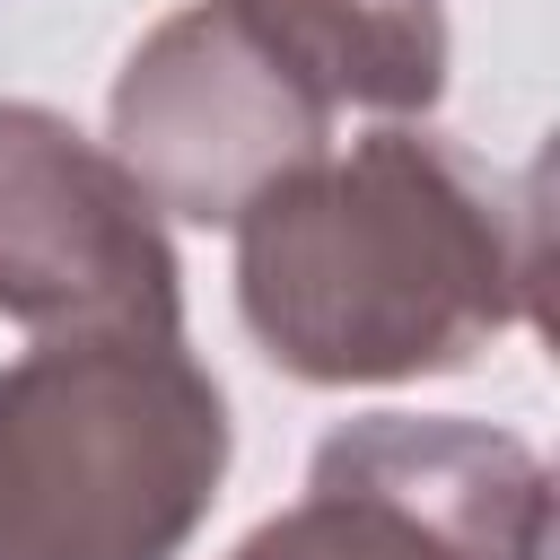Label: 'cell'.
Masks as SVG:
<instances>
[{
	"label": "cell",
	"instance_id": "cell-1",
	"mask_svg": "<svg viewBox=\"0 0 560 560\" xmlns=\"http://www.w3.org/2000/svg\"><path fill=\"white\" fill-rule=\"evenodd\" d=\"M236 306L298 385H402L534 324L542 175L385 122L271 175L236 219Z\"/></svg>",
	"mask_w": 560,
	"mask_h": 560
},
{
	"label": "cell",
	"instance_id": "cell-2",
	"mask_svg": "<svg viewBox=\"0 0 560 560\" xmlns=\"http://www.w3.org/2000/svg\"><path fill=\"white\" fill-rule=\"evenodd\" d=\"M228 481V394L184 332L0 359V560H175Z\"/></svg>",
	"mask_w": 560,
	"mask_h": 560
},
{
	"label": "cell",
	"instance_id": "cell-3",
	"mask_svg": "<svg viewBox=\"0 0 560 560\" xmlns=\"http://www.w3.org/2000/svg\"><path fill=\"white\" fill-rule=\"evenodd\" d=\"M228 560H551V472L481 420H341Z\"/></svg>",
	"mask_w": 560,
	"mask_h": 560
},
{
	"label": "cell",
	"instance_id": "cell-4",
	"mask_svg": "<svg viewBox=\"0 0 560 560\" xmlns=\"http://www.w3.org/2000/svg\"><path fill=\"white\" fill-rule=\"evenodd\" d=\"M332 105L236 18V0L175 9L114 79V158L158 201V219L228 228L271 175L306 166Z\"/></svg>",
	"mask_w": 560,
	"mask_h": 560
},
{
	"label": "cell",
	"instance_id": "cell-5",
	"mask_svg": "<svg viewBox=\"0 0 560 560\" xmlns=\"http://www.w3.org/2000/svg\"><path fill=\"white\" fill-rule=\"evenodd\" d=\"M0 315L26 332H184L158 201L44 105H0Z\"/></svg>",
	"mask_w": 560,
	"mask_h": 560
},
{
	"label": "cell",
	"instance_id": "cell-6",
	"mask_svg": "<svg viewBox=\"0 0 560 560\" xmlns=\"http://www.w3.org/2000/svg\"><path fill=\"white\" fill-rule=\"evenodd\" d=\"M236 18L341 114H429L446 88L438 0H236Z\"/></svg>",
	"mask_w": 560,
	"mask_h": 560
}]
</instances>
